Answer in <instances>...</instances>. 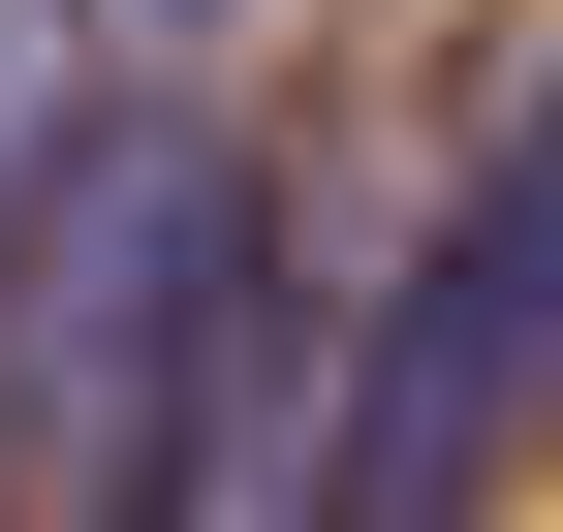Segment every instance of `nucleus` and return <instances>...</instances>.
Returning <instances> with one entry per match:
<instances>
[{"label": "nucleus", "instance_id": "obj_1", "mask_svg": "<svg viewBox=\"0 0 563 532\" xmlns=\"http://www.w3.org/2000/svg\"><path fill=\"white\" fill-rule=\"evenodd\" d=\"M251 282H282V220H251L220 125H95L63 220L0 251V470H32L63 532H157L188 408H220V345H251Z\"/></svg>", "mask_w": 563, "mask_h": 532}, {"label": "nucleus", "instance_id": "obj_2", "mask_svg": "<svg viewBox=\"0 0 563 532\" xmlns=\"http://www.w3.org/2000/svg\"><path fill=\"white\" fill-rule=\"evenodd\" d=\"M532 408H563V251L470 188L439 251H407V313L344 345V439H313V532H470L532 470Z\"/></svg>", "mask_w": 563, "mask_h": 532}, {"label": "nucleus", "instance_id": "obj_3", "mask_svg": "<svg viewBox=\"0 0 563 532\" xmlns=\"http://www.w3.org/2000/svg\"><path fill=\"white\" fill-rule=\"evenodd\" d=\"M63 157H95V95H63V0H0V251L63 220Z\"/></svg>", "mask_w": 563, "mask_h": 532}, {"label": "nucleus", "instance_id": "obj_4", "mask_svg": "<svg viewBox=\"0 0 563 532\" xmlns=\"http://www.w3.org/2000/svg\"><path fill=\"white\" fill-rule=\"evenodd\" d=\"M470 188H501V220L563 251V32H532V95H501V157H470Z\"/></svg>", "mask_w": 563, "mask_h": 532}, {"label": "nucleus", "instance_id": "obj_5", "mask_svg": "<svg viewBox=\"0 0 563 532\" xmlns=\"http://www.w3.org/2000/svg\"><path fill=\"white\" fill-rule=\"evenodd\" d=\"M95 32H188V0H95Z\"/></svg>", "mask_w": 563, "mask_h": 532}]
</instances>
